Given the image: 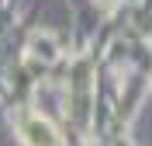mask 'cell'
I'll return each instance as SVG.
<instances>
[{"label": "cell", "mask_w": 152, "mask_h": 146, "mask_svg": "<svg viewBox=\"0 0 152 146\" xmlns=\"http://www.w3.org/2000/svg\"><path fill=\"white\" fill-rule=\"evenodd\" d=\"M21 139L28 146H62L59 132L48 125L45 118H24L21 122Z\"/></svg>", "instance_id": "6da1fadb"}]
</instances>
